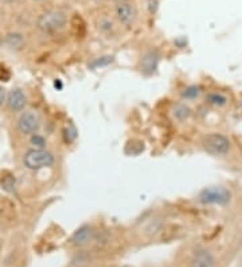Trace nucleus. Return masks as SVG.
<instances>
[{
  "mask_svg": "<svg viewBox=\"0 0 242 267\" xmlns=\"http://www.w3.org/2000/svg\"><path fill=\"white\" fill-rule=\"evenodd\" d=\"M54 162H56V158L53 156V152L46 148H31L23 157L24 166L32 172L50 168L54 165Z\"/></svg>",
  "mask_w": 242,
  "mask_h": 267,
  "instance_id": "nucleus-4",
  "label": "nucleus"
},
{
  "mask_svg": "<svg viewBox=\"0 0 242 267\" xmlns=\"http://www.w3.org/2000/svg\"><path fill=\"white\" fill-rule=\"evenodd\" d=\"M6 100H7V93H6V89L0 85V107L6 103Z\"/></svg>",
  "mask_w": 242,
  "mask_h": 267,
  "instance_id": "nucleus-18",
  "label": "nucleus"
},
{
  "mask_svg": "<svg viewBox=\"0 0 242 267\" xmlns=\"http://www.w3.org/2000/svg\"><path fill=\"white\" fill-rule=\"evenodd\" d=\"M2 186L7 192H10V193H14V192H15V178H14V176L10 174L8 177H3V179H2Z\"/></svg>",
  "mask_w": 242,
  "mask_h": 267,
  "instance_id": "nucleus-16",
  "label": "nucleus"
},
{
  "mask_svg": "<svg viewBox=\"0 0 242 267\" xmlns=\"http://www.w3.org/2000/svg\"><path fill=\"white\" fill-rule=\"evenodd\" d=\"M158 53L154 52V50H150L143 56V60H141V65H143V70L144 72H154L156 68V65H158Z\"/></svg>",
  "mask_w": 242,
  "mask_h": 267,
  "instance_id": "nucleus-11",
  "label": "nucleus"
},
{
  "mask_svg": "<svg viewBox=\"0 0 242 267\" xmlns=\"http://www.w3.org/2000/svg\"><path fill=\"white\" fill-rule=\"evenodd\" d=\"M116 16L123 26L132 27L137 19V10L131 2H124V3L116 4Z\"/></svg>",
  "mask_w": 242,
  "mask_h": 267,
  "instance_id": "nucleus-6",
  "label": "nucleus"
},
{
  "mask_svg": "<svg viewBox=\"0 0 242 267\" xmlns=\"http://www.w3.org/2000/svg\"><path fill=\"white\" fill-rule=\"evenodd\" d=\"M35 2H44V0H35Z\"/></svg>",
  "mask_w": 242,
  "mask_h": 267,
  "instance_id": "nucleus-22",
  "label": "nucleus"
},
{
  "mask_svg": "<svg viewBox=\"0 0 242 267\" xmlns=\"http://www.w3.org/2000/svg\"><path fill=\"white\" fill-rule=\"evenodd\" d=\"M202 147L210 156L222 157L230 151L231 142L221 132H210L202 138Z\"/></svg>",
  "mask_w": 242,
  "mask_h": 267,
  "instance_id": "nucleus-3",
  "label": "nucleus"
},
{
  "mask_svg": "<svg viewBox=\"0 0 242 267\" xmlns=\"http://www.w3.org/2000/svg\"><path fill=\"white\" fill-rule=\"evenodd\" d=\"M2 45H3V40H2V36H0V48H2Z\"/></svg>",
  "mask_w": 242,
  "mask_h": 267,
  "instance_id": "nucleus-20",
  "label": "nucleus"
},
{
  "mask_svg": "<svg viewBox=\"0 0 242 267\" xmlns=\"http://www.w3.org/2000/svg\"><path fill=\"white\" fill-rule=\"evenodd\" d=\"M6 44L10 49L20 50L24 46V36L20 32H10L6 35Z\"/></svg>",
  "mask_w": 242,
  "mask_h": 267,
  "instance_id": "nucleus-12",
  "label": "nucleus"
},
{
  "mask_svg": "<svg viewBox=\"0 0 242 267\" xmlns=\"http://www.w3.org/2000/svg\"><path fill=\"white\" fill-rule=\"evenodd\" d=\"M207 103L214 105V107H225L227 104V97L223 93H218V92H213L207 96Z\"/></svg>",
  "mask_w": 242,
  "mask_h": 267,
  "instance_id": "nucleus-14",
  "label": "nucleus"
},
{
  "mask_svg": "<svg viewBox=\"0 0 242 267\" xmlns=\"http://www.w3.org/2000/svg\"><path fill=\"white\" fill-rule=\"evenodd\" d=\"M0 250H2V240H0Z\"/></svg>",
  "mask_w": 242,
  "mask_h": 267,
  "instance_id": "nucleus-21",
  "label": "nucleus"
},
{
  "mask_svg": "<svg viewBox=\"0 0 242 267\" xmlns=\"http://www.w3.org/2000/svg\"><path fill=\"white\" fill-rule=\"evenodd\" d=\"M174 118L178 122H186L191 118L192 115V111H191V108L187 105V104H176L174 107Z\"/></svg>",
  "mask_w": 242,
  "mask_h": 267,
  "instance_id": "nucleus-13",
  "label": "nucleus"
},
{
  "mask_svg": "<svg viewBox=\"0 0 242 267\" xmlns=\"http://www.w3.org/2000/svg\"><path fill=\"white\" fill-rule=\"evenodd\" d=\"M68 23V15L66 12L61 10H50L43 14H40L36 19V27L44 34H54L61 30H64Z\"/></svg>",
  "mask_w": 242,
  "mask_h": 267,
  "instance_id": "nucleus-1",
  "label": "nucleus"
},
{
  "mask_svg": "<svg viewBox=\"0 0 242 267\" xmlns=\"http://www.w3.org/2000/svg\"><path fill=\"white\" fill-rule=\"evenodd\" d=\"M31 144L34 146L32 148H46V139L36 132L31 135Z\"/></svg>",
  "mask_w": 242,
  "mask_h": 267,
  "instance_id": "nucleus-17",
  "label": "nucleus"
},
{
  "mask_svg": "<svg viewBox=\"0 0 242 267\" xmlns=\"http://www.w3.org/2000/svg\"><path fill=\"white\" fill-rule=\"evenodd\" d=\"M93 239H94V228L89 224H85V225H81L77 231H74L70 238V243L74 247H85L90 242H93Z\"/></svg>",
  "mask_w": 242,
  "mask_h": 267,
  "instance_id": "nucleus-7",
  "label": "nucleus"
},
{
  "mask_svg": "<svg viewBox=\"0 0 242 267\" xmlns=\"http://www.w3.org/2000/svg\"><path fill=\"white\" fill-rule=\"evenodd\" d=\"M95 24H97L99 31L105 34V35H112L115 32V22L111 18H108V16H100Z\"/></svg>",
  "mask_w": 242,
  "mask_h": 267,
  "instance_id": "nucleus-10",
  "label": "nucleus"
},
{
  "mask_svg": "<svg viewBox=\"0 0 242 267\" xmlns=\"http://www.w3.org/2000/svg\"><path fill=\"white\" fill-rule=\"evenodd\" d=\"M6 103H7V107L12 112H22L26 108L27 97H26V95H24V92L22 89H12L7 95Z\"/></svg>",
  "mask_w": 242,
  "mask_h": 267,
  "instance_id": "nucleus-8",
  "label": "nucleus"
},
{
  "mask_svg": "<svg viewBox=\"0 0 242 267\" xmlns=\"http://www.w3.org/2000/svg\"><path fill=\"white\" fill-rule=\"evenodd\" d=\"M109 2H113V3H124V2H128V0H109Z\"/></svg>",
  "mask_w": 242,
  "mask_h": 267,
  "instance_id": "nucleus-19",
  "label": "nucleus"
},
{
  "mask_svg": "<svg viewBox=\"0 0 242 267\" xmlns=\"http://www.w3.org/2000/svg\"><path fill=\"white\" fill-rule=\"evenodd\" d=\"M199 95H201V88L197 87V85H191V87H188V88H186L182 92V97L186 100L197 99Z\"/></svg>",
  "mask_w": 242,
  "mask_h": 267,
  "instance_id": "nucleus-15",
  "label": "nucleus"
},
{
  "mask_svg": "<svg viewBox=\"0 0 242 267\" xmlns=\"http://www.w3.org/2000/svg\"><path fill=\"white\" fill-rule=\"evenodd\" d=\"M40 119L34 111H24L18 119V130L23 135H34L39 131Z\"/></svg>",
  "mask_w": 242,
  "mask_h": 267,
  "instance_id": "nucleus-5",
  "label": "nucleus"
},
{
  "mask_svg": "<svg viewBox=\"0 0 242 267\" xmlns=\"http://www.w3.org/2000/svg\"><path fill=\"white\" fill-rule=\"evenodd\" d=\"M198 201L205 205H227L231 201V192L223 185H210L198 193Z\"/></svg>",
  "mask_w": 242,
  "mask_h": 267,
  "instance_id": "nucleus-2",
  "label": "nucleus"
},
{
  "mask_svg": "<svg viewBox=\"0 0 242 267\" xmlns=\"http://www.w3.org/2000/svg\"><path fill=\"white\" fill-rule=\"evenodd\" d=\"M191 267H215V258L207 250H198L192 256Z\"/></svg>",
  "mask_w": 242,
  "mask_h": 267,
  "instance_id": "nucleus-9",
  "label": "nucleus"
}]
</instances>
